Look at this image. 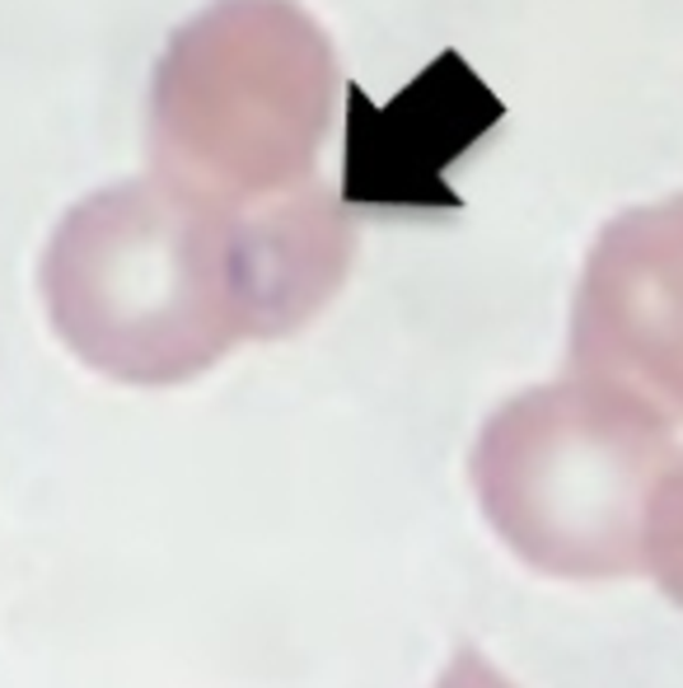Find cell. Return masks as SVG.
<instances>
[{
    "label": "cell",
    "instance_id": "cell-1",
    "mask_svg": "<svg viewBox=\"0 0 683 688\" xmlns=\"http://www.w3.org/2000/svg\"><path fill=\"white\" fill-rule=\"evenodd\" d=\"M356 258V221L319 179L225 207L160 173L99 188L43 253L52 328L122 384H183L230 347L286 338L333 300Z\"/></svg>",
    "mask_w": 683,
    "mask_h": 688
},
{
    "label": "cell",
    "instance_id": "cell-2",
    "mask_svg": "<svg viewBox=\"0 0 683 688\" xmlns=\"http://www.w3.org/2000/svg\"><path fill=\"white\" fill-rule=\"evenodd\" d=\"M342 71L296 0H216L169 38L150 81V173L225 207L314 183Z\"/></svg>",
    "mask_w": 683,
    "mask_h": 688
},
{
    "label": "cell",
    "instance_id": "cell-3",
    "mask_svg": "<svg viewBox=\"0 0 683 688\" xmlns=\"http://www.w3.org/2000/svg\"><path fill=\"white\" fill-rule=\"evenodd\" d=\"M670 426L632 393L576 370L515 393L473 445L487 525L543 576L641 572L655 491L683 459Z\"/></svg>",
    "mask_w": 683,
    "mask_h": 688
},
{
    "label": "cell",
    "instance_id": "cell-4",
    "mask_svg": "<svg viewBox=\"0 0 683 688\" xmlns=\"http://www.w3.org/2000/svg\"><path fill=\"white\" fill-rule=\"evenodd\" d=\"M572 370L683 422V197L599 230L572 309Z\"/></svg>",
    "mask_w": 683,
    "mask_h": 688
},
{
    "label": "cell",
    "instance_id": "cell-5",
    "mask_svg": "<svg viewBox=\"0 0 683 688\" xmlns=\"http://www.w3.org/2000/svg\"><path fill=\"white\" fill-rule=\"evenodd\" d=\"M647 572L683 608V459L655 491L651 525H647Z\"/></svg>",
    "mask_w": 683,
    "mask_h": 688
},
{
    "label": "cell",
    "instance_id": "cell-6",
    "mask_svg": "<svg viewBox=\"0 0 683 688\" xmlns=\"http://www.w3.org/2000/svg\"><path fill=\"white\" fill-rule=\"evenodd\" d=\"M436 688H515V684H505L478 652H459V656L450 660V670L440 675Z\"/></svg>",
    "mask_w": 683,
    "mask_h": 688
}]
</instances>
